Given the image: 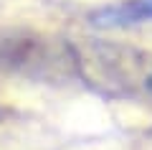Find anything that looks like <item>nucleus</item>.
I'll list each match as a JSON object with an SVG mask.
<instances>
[{
    "instance_id": "3",
    "label": "nucleus",
    "mask_w": 152,
    "mask_h": 150,
    "mask_svg": "<svg viewBox=\"0 0 152 150\" xmlns=\"http://www.w3.org/2000/svg\"><path fill=\"white\" fill-rule=\"evenodd\" d=\"M142 92H145L147 97H152V66H150V69H147L145 79H142Z\"/></svg>"
},
{
    "instance_id": "1",
    "label": "nucleus",
    "mask_w": 152,
    "mask_h": 150,
    "mask_svg": "<svg viewBox=\"0 0 152 150\" xmlns=\"http://www.w3.org/2000/svg\"><path fill=\"white\" fill-rule=\"evenodd\" d=\"M48 46L31 33H3L0 36V69L33 74V69H46Z\"/></svg>"
},
{
    "instance_id": "4",
    "label": "nucleus",
    "mask_w": 152,
    "mask_h": 150,
    "mask_svg": "<svg viewBox=\"0 0 152 150\" xmlns=\"http://www.w3.org/2000/svg\"><path fill=\"white\" fill-rule=\"evenodd\" d=\"M147 135H150V137H152V130H150V132H147Z\"/></svg>"
},
{
    "instance_id": "2",
    "label": "nucleus",
    "mask_w": 152,
    "mask_h": 150,
    "mask_svg": "<svg viewBox=\"0 0 152 150\" xmlns=\"http://www.w3.org/2000/svg\"><path fill=\"white\" fill-rule=\"evenodd\" d=\"M89 23L96 28H132L152 23V0H119L89 13Z\"/></svg>"
}]
</instances>
